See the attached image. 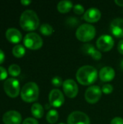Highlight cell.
<instances>
[{"label": "cell", "instance_id": "obj_1", "mask_svg": "<svg viewBox=\"0 0 123 124\" xmlns=\"http://www.w3.org/2000/svg\"><path fill=\"white\" fill-rule=\"evenodd\" d=\"M98 78L97 70L91 65L80 67L76 73L77 81L82 85L87 86L94 84Z\"/></svg>", "mask_w": 123, "mask_h": 124}, {"label": "cell", "instance_id": "obj_2", "mask_svg": "<svg viewBox=\"0 0 123 124\" xmlns=\"http://www.w3.org/2000/svg\"><path fill=\"white\" fill-rule=\"evenodd\" d=\"M20 25L24 31H34L39 25V18L33 10L27 9L20 15Z\"/></svg>", "mask_w": 123, "mask_h": 124}, {"label": "cell", "instance_id": "obj_3", "mask_svg": "<svg viewBox=\"0 0 123 124\" xmlns=\"http://www.w3.org/2000/svg\"><path fill=\"white\" fill-rule=\"evenodd\" d=\"M21 98L26 102H33L38 100L39 96V88L34 82L26 83L21 89Z\"/></svg>", "mask_w": 123, "mask_h": 124}, {"label": "cell", "instance_id": "obj_4", "mask_svg": "<svg viewBox=\"0 0 123 124\" xmlns=\"http://www.w3.org/2000/svg\"><path fill=\"white\" fill-rule=\"evenodd\" d=\"M75 36L79 41L83 42L91 41L96 36V28L89 23L82 24L76 30Z\"/></svg>", "mask_w": 123, "mask_h": 124}, {"label": "cell", "instance_id": "obj_5", "mask_svg": "<svg viewBox=\"0 0 123 124\" xmlns=\"http://www.w3.org/2000/svg\"><path fill=\"white\" fill-rule=\"evenodd\" d=\"M4 90L9 97H17L20 92V86L18 80L14 78H7L4 83Z\"/></svg>", "mask_w": 123, "mask_h": 124}, {"label": "cell", "instance_id": "obj_6", "mask_svg": "<svg viewBox=\"0 0 123 124\" xmlns=\"http://www.w3.org/2000/svg\"><path fill=\"white\" fill-rule=\"evenodd\" d=\"M24 45L33 50L40 49L43 45V40L41 37L36 33H29L25 35L23 39Z\"/></svg>", "mask_w": 123, "mask_h": 124}, {"label": "cell", "instance_id": "obj_7", "mask_svg": "<svg viewBox=\"0 0 123 124\" xmlns=\"http://www.w3.org/2000/svg\"><path fill=\"white\" fill-rule=\"evenodd\" d=\"M115 45V41L113 38L107 34L101 35L96 41L97 48L102 52L110 51Z\"/></svg>", "mask_w": 123, "mask_h": 124}, {"label": "cell", "instance_id": "obj_8", "mask_svg": "<svg viewBox=\"0 0 123 124\" xmlns=\"http://www.w3.org/2000/svg\"><path fill=\"white\" fill-rule=\"evenodd\" d=\"M88 115L81 111H73L67 118V124H90Z\"/></svg>", "mask_w": 123, "mask_h": 124}, {"label": "cell", "instance_id": "obj_9", "mask_svg": "<svg viewBox=\"0 0 123 124\" xmlns=\"http://www.w3.org/2000/svg\"><path fill=\"white\" fill-rule=\"evenodd\" d=\"M102 91L98 86L88 87L85 92V99L90 104L96 103L101 97Z\"/></svg>", "mask_w": 123, "mask_h": 124}, {"label": "cell", "instance_id": "obj_10", "mask_svg": "<svg viewBox=\"0 0 123 124\" xmlns=\"http://www.w3.org/2000/svg\"><path fill=\"white\" fill-rule=\"evenodd\" d=\"M63 91L69 98H75L78 93V86L73 79H67L63 82Z\"/></svg>", "mask_w": 123, "mask_h": 124}, {"label": "cell", "instance_id": "obj_11", "mask_svg": "<svg viewBox=\"0 0 123 124\" xmlns=\"http://www.w3.org/2000/svg\"><path fill=\"white\" fill-rule=\"evenodd\" d=\"M49 104L54 108L61 107L65 102V97L63 93L58 89H52L49 95Z\"/></svg>", "mask_w": 123, "mask_h": 124}, {"label": "cell", "instance_id": "obj_12", "mask_svg": "<svg viewBox=\"0 0 123 124\" xmlns=\"http://www.w3.org/2000/svg\"><path fill=\"white\" fill-rule=\"evenodd\" d=\"M2 121L4 124H20L22 122V116L17 111L9 110L3 115Z\"/></svg>", "mask_w": 123, "mask_h": 124}, {"label": "cell", "instance_id": "obj_13", "mask_svg": "<svg viewBox=\"0 0 123 124\" xmlns=\"http://www.w3.org/2000/svg\"><path fill=\"white\" fill-rule=\"evenodd\" d=\"M110 31L117 38H123V18L114 19L110 24Z\"/></svg>", "mask_w": 123, "mask_h": 124}, {"label": "cell", "instance_id": "obj_14", "mask_svg": "<svg viewBox=\"0 0 123 124\" xmlns=\"http://www.w3.org/2000/svg\"><path fill=\"white\" fill-rule=\"evenodd\" d=\"M101 16V13L99 9L91 7L85 12L83 15V19L88 23H96L100 20Z\"/></svg>", "mask_w": 123, "mask_h": 124}, {"label": "cell", "instance_id": "obj_15", "mask_svg": "<svg viewBox=\"0 0 123 124\" xmlns=\"http://www.w3.org/2000/svg\"><path fill=\"white\" fill-rule=\"evenodd\" d=\"M115 76V70L109 66L102 68L99 71V78L104 82H109L114 79Z\"/></svg>", "mask_w": 123, "mask_h": 124}, {"label": "cell", "instance_id": "obj_16", "mask_svg": "<svg viewBox=\"0 0 123 124\" xmlns=\"http://www.w3.org/2000/svg\"><path fill=\"white\" fill-rule=\"evenodd\" d=\"M6 38L7 39L13 44L19 43L22 39V33L21 32L14 28H9L6 31Z\"/></svg>", "mask_w": 123, "mask_h": 124}, {"label": "cell", "instance_id": "obj_17", "mask_svg": "<svg viewBox=\"0 0 123 124\" xmlns=\"http://www.w3.org/2000/svg\"><path fill=\"white\" fill-rule=\"evenodd\" d=\"M72 7L73 4L72 1L62 0L57 4V10L61 13H67L72 8Z\"/></svg>", "mask_w": 123, "mask_h": 124}, {"label": "cell", "instance_id": "obj_18", "mask_svg": "<svg viewBox=\"0 0 123 124\" xmlns=\"http://www.w3.org/2000/svg\"><path fill=\"white\" fill-rule=\"evenodd\" d=\"M31 113L36 118H41L44 114L43 106L39 103H34L31 107Z\"/></svg>", "mask_w": 123, "mask_h": 124}, {"label": "cell", "instance_id": "obj_19", "mask_svg": "<svg viewBox=\"0 0 123 124\" xmlns=\"http://www.w3.org/2000/svg\"><path fill=\"white\" fill-rule=\"evenodd\" d=\"M46 121L49 124H55L59 118V113L54 109H51L49 110V112L46 114Z\"/></svg>", "mask_w": 123, "mask_h": 124}, {"label": "cell", "instance_id": "obj_20", "mask_svg": "<svg viewBox=\"0 0 123 124\" xmlns=\"http://www.w3.org/2000/svg\"><path fill=\"white\" fill-rule=\"evenodd\" d=\"M12 54L14 57L17 58H20L23 57L25 54V49L22 45L17 44L14 46L12 49Z\"/></svg>", "mask_w": 123, "mask_h": 124}, {"label": "cell", "instance_id": "obj_21", "mask_svg": "<svg viewBox=\"0 0 123 124\" xmlns=\"http://www.w3.org/2000/svg\"><path fill=\"white\" fill-rule=\"evenodd\" d=\"M40 32L44 36H50L53 33V28L49 23H43L40 26Z\"/></svg>", "mask_w": 123, "mask_h": 124}, {"label": "cell", "instance_id": "obj_22", "mask_svg": "<svg viewBox=\"0 0 123 124\" xmlns=\"http://www.w3.org/2000/svg\"><path fill=\"white\" fill-rule=\"evenodd\" d=\"M21 69L20 67L16 64H12L9 66L8 68V73L13 77H17L20 74Z\"/></svg>", "mask_w": 123, "mask_h": 124}, {"label": "cell", "instance_id": "obj_23", "mask_svg": "<svg viewBox=\"0 0 123 124\" xmlns=\"http://www.w3.org/2000/svg\"><path fill=\"white\" fill-rule=\"evenodd\" d=\"M81 50L82 52L86 54H88L90 56H91L93 54V53L96 50L94 47V46L93 44H85L82 48H81Z\"/></svg>", "mask_w": 123, "mask_h": 124}, {"label": "cell", "instance_id": "obj_24", "mask_svg": "<svg viewBox=\"0 0 123 124\" xmlns=\"http://www.w3.org/2000/svg\"><path fill=\"white\" fill-rule=\"evenodd\" d=\"M79 23H80V20H79L77 17H73V16H72V17H68L67 18V20H66V24H67L68 26L72 27V28L78 25Z\"/></svg>", "mask_w": 123, "mask_h": 124}, {"label": "cell", "instance_id": "obj_25", "mask_svg": "<svg viewBox=\"0 0 123 124\" xmlns=\"http://www.w3.org/2000/svg\"><path fill=\"white\" fill-rule=\"evenodd\" d=\"M63 82L64 81H62V78L59 77V76H54L51 79V84L55 87H59V86H62L63 85Z\"/></svg>", "mask_w": 123, "mask_h": 124}, {"label": "cell", "instance_id": "obj_26", "mask_svg": "<svg viewBox=\"0 0 123 124\" xmlns=\"http://www.w3.org/2000/svg\"><path fill=\"white\" fill-rule=\"evenodd\" d=\"M73 11L77 15H82L85 12V9L83 5L80 4H77L75 6H73Z\"/></svg>", "mask_w": 123, "mask_h": 124}, {"label": "cell", "instance_id": "obj_27", "mask_svg": "<svg viewBox=\"0 0 123 124\" xmlns=\"http://www.w3.org/2000/svg\"><path fill=\"white\" fill-rule=\"evenodd\" d=\"M101 91L105 94H109L113 92V86L111 84H105L102 86Z\"/></svg>", "mask_w": 123, "mask_h": 124}, {"label": "cell", "instance_id": "obj_28", "mask_svg": "<svg viewBox=\"0 0 123 124\" xmlns=\"http://www.w3.org/2000/svg\"><path fill=\"white\" fill-rule=\"evenodd\" d=\"M7 77V70L4 67L0 66V81L6 79Z\"/></svg>", "mask_w": 123, "mask_h": 124}, {"label": "cell", "instance_id": "obj_29", "mask_svg": "<svg viewBox=\"0 0 123 124\" xmlns=\"http://www.w3.org/2000/svg\"><path fill=\"white\" fill-rule=\"evenodd\" d=\"M22 124H38V122L33 118H27L24 120Z\"/></svg>", "mask_w": 123, "mask_h": 124}, {"label": "cell", "instance_id": "obj_30", "mask_svg": "<svg viewBox=\"0 0 123 124\" xmlns=\"http://www.w3.org/2000/svg\"><path fill=\"white\" fill-rule=\"evenodd\" d=\"M91 57L94 59V60H101V57H102V54H101V53L99 51V50H96L94 53H93V54L91 55Z\"/></svg>", "mask_w": 123, "mask_h": 124}, {"label": "cell", "instance_id": "obj_31", "mask_svg": "<svg viewBox=\"0 0 123 124\" xmlns=\"http://www.w3.org/2000/svg\"><path fill=\"white\" fill-rule=\"evenodd\" d=\"M110 124H123V119L120 117H115L112 120Z\"/></svg>", "mask_w": 123, "mask_h": 124}, {"label": "cell", "instance_id": "obj_32", "mask_svg": "<svg viewBox=\"0 0 123 124\" xmlns=\"http://www.w3.org/2000/svg\"><path fill=\"white\" fill-rule=\"evenodd\" d=\"M117 50L121 54H123V39L119 41L117 44Z\"/></svg>", "mask_w": 123, "mask_h": 124}, {"label": "cell", "instance_id": "obj_33", "mask_svg": "<svg viewBox=\"0 0 123 124\" xmlns=\"http://www.w3.org/2000/svg\"><path fill=\"white\" fill-rule=\"evenodd\" d=\"M4 58H5L4 53L1 49H0V64H1L4 61Z\"/></svg>", "mask_w": 123, "mask_h": 124}, {"label": "cell", "instance_id": "obj_34", "mask_svg": "<svg viewBox=\"0 0 123 124\" xmlns=\"http://www.w3.org/2000/svg\"><path fill=\"white\" fill-rule=\"evenodd\" d=\"M20 3L24 6H27V5H28V4H30L31 3V1H30V0H22L20 1Z\"/></svg>", "mask_w": 123, "mask_h": 124}, {"label": "cell", "instance_id": "obj_35", "mask_svg": "<svg viewBox=\"0 0 123 124\" xmlns=\"http://www.w3.org/2000/svg\"><path fill=\"white\" fill-rule=\"evenodd\" d=\"M115 3L120 7H123V0H115Z\"/></svg>", "mask_w": 123, "mask_h": 124}, {"label": "cell", "instance_id": "obj_36", "mask_svg": "<svg viewBox=\"0 0 123 124\" xmlns=\"http://www.w3.org/2000/svg\"><path fill=\"white\" fill-rule=\"evenodd\" d=\"M120 67H121V68L123 70V60H122L121 62H120Z\"/></svg>", "mask_w": 123, "mask_h": 124}, {"label": "cell", "instance_id": "obj_37", "mask_svg": "<svg viewBox=\"0 0 123 124\" xmlns=\"http://www.w3.org/2000/svg\"><path fill=\"white\" fill-rule=\"evenodd\" d=\"M62 124V123H61V124Z\"/></svg>", "mask_w": 123, "mask_h": 124}]
</instances>
